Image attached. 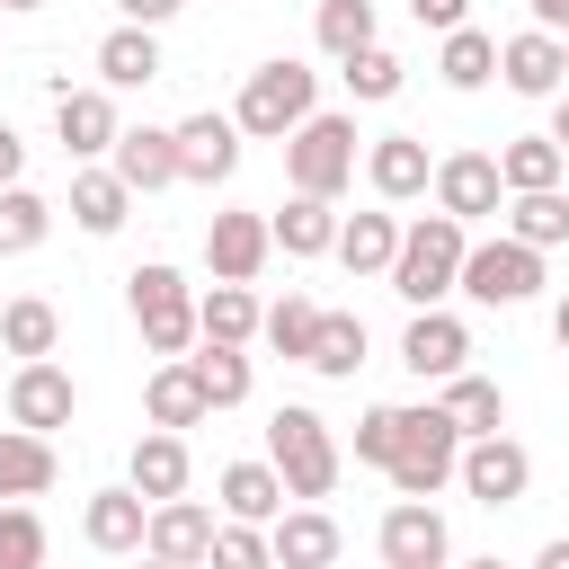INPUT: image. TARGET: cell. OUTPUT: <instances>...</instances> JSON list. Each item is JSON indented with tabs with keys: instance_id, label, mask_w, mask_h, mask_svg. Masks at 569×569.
Wrapping results in <instances>:
<instances>
[{
	"instance_id": "1",
	"label": "cell",
	"mask_w": 569,
	"mask_h": 569,
	"mask_svg": "<svg viewBox=\"0 0 569 569\" xmlns=\"http://www.w3.org/2000/svg\"><path fill=\"white\" fill-rule=\"evenodd\" d=\"M462 249H471V222H453V213H418V222H400V249H391L382 276H391V293H400L409 311H427V302L453 293Z\"/></svg>"
},
{
	"instance_id": "2",
	"label": "cell",
	"mask_w": 569,
	"mask_h": 569,
	"mask_svg": "<svg viewBox=\"0 0 569 569\" xmlns=\"http://www.w3.org/2000/svg\"><path fill=\"white\" fill-rule=\"evenodd\" d=\"M267 462H276V480H284V498H329L338 489V436H329V418L320 409H302V400H284L276 418H267Z\"/></svg>"
},
{
	"instance_id": "3",
	"label": "cell",
	"mask_w": 569,
	"mask_h": 569,
	"mask_svg": "<svg viewBox=\"0 0 569 569\" xmlns=\"http://www.w3.org/2000/svg\"><path fill=\"white\" fill-rule=\"evenodd\" d=\"M356 151H365V133H356V116H302L293 133H284V178H293V196H347L356 187Z\"/></svg>"
},
{
	"instance_id": "4",
	"label": "cell",
	"mask_w": 569,
	"mask_h": 569,
	"mask_svg": "<svg viewBox=\"0 0 569 569\" xmlns=\"http://www.w3.org/2000/svg\"><path fill=\"white\" fill-rule=\"evenodd\" d=\"M311 107H320V71H302V62H258V71L240 80V98H231V124H240L249 142H284Z\"/></svg>"
},
{
	"instance_id": "5",
	"label": "cell",
	"mask_w": 569,
	"mask_h": 569,
	"mask_svg": "<svg viewBox=\"0 0 569 569\" xmlns=\"http://www.w3.org/2000/svg\"><path fill=\"white\" fill-rule=\"evenodd\" d=\"M453 462H462V427L427 400V409H400V436H391V489L400 498H436L445 480H453Z\"/></svg>"
},
{
	"instance_id": "6",
	"label": "cell",
	"mask_w": 569,
	"mask_h": 569,
	"mask_svg": "<svg viewBox=\"0 0 569 569\" xmlns=\"http://www.w3.org/2000/svg\"><path fill=\"white\" fill-rule=\"evenodd\" d=\"M124 302H133V329H142V347L151 356H187L196 347V284L178 276V267H133L124 276Z\"/></svg>"
},
{
	"instance_id": "7",
	"label": "cell",
	"mask_w": 569,
	"mask_h": 569,
	"mask_svg": "<svg viewBox=\"0 0 569 569\" xmlns=\"http://www.w3.org/2000/svg\"><path fill=\"white\" fill-rule=\"evenodd\" d=\"M533 284H542V249H525V240H471L462 249V276H453V293H471V302H489V311H516V302H533Z\"/></svg>"
},
{
	"instance_id": "8",
	"label": "cell",
	"mask_w": 569,
	"mask_h": 569,
	"mask_svg": "<svg viewBox=\"0 0 569 569\" xmlns=\"http://www.w3.org/2000/svg\"><path fill=\"white\" fill-rule=\"evenodd\" d=\"M453 480L480 498V507H516L525 489H533V453L498 427V436H462V462H453Z\"/></svg>"
},
{
	"instance_id": "9",
	"label": "cell",
	"mask_w": 569,
	"mask_h": 569,
	"mask_svg": "<svg viewBox=\"0 0 569 569\" xmlns=\"http://www.w3.org/2000/svg\"><path fill=\"white\" fill-rule=\"evenodd\" d=\"M71 409H80V391H71V373H62L53 356H27V365L9 373V427L53 436V427H71Z\"/></svg>"
},
{
	"instance_id": "10",
	"label": "cell",
	"mask_w": 569,
	"mask_h": 569,
	"mask_svg": "<svg viewBox=\"0 0 569 569\" xmlns=\"http://www.w3.org/2000/svg\"><path fill=\"white\" fill-rule=\"evenodd\" d=\"M427 187H436V213H453V222H480V213H498V196H507L498 151H445Z\"/></svg>"
},
{
	"instance_id": "11",
	"label": "cell",
	"mask_w": 569,
	"mask_h": 569,
	"mask_svg": "<svg viewBox=\"0 0 569 569\" xmlns=\"http://www.w3.org/2000/svg\"><path fill=\"white\" fill-rule=\"evenodd\" d=\"M400 365H409L418 382H453V373L471 365V329L427 302V311H409V329H400Z\"/></svg>"
},
{
	"instance_id": "12",
	"label": "cell",
	"mask_w": 569,
	"mask_h": 569,
	"mask_svg": "<svg viewBox=\"0 0 569 569\" xmlns=\"http://www.w3.org/2000/svg\"><path fill=\"white\" fill-rule=\"evenodd\" d=\"M213 507L204 498H160L151 507V525H142V551L151 560H169V569H204V551H213Z\"/></svg>"
},
{
	"instance_id": "13",
	"label": "cell",
	"mask_w": 569,
	"mask_h": 569,
	"mask_svg": "<svg viewBox=\"0 0 569 569\" xmlns=\"http://www.w3.org/2000/svg\"><path fill=\"white\" fill-rule=\"evenodd\" d=\"M373 542H382V569H445L453 560V533H445V516L427 498H400Z\"/></svg>"
},
{
	"instance_id": "14",
	"label": "cell",
	"mask_w": 569,
	"mask_h": 569,
	"mask_svg": "<svg viewBox=\"0 0 569 569\" xmlns=\"http://www.w3.org/2000/svg\"><path fill=\"white\" fill-rule=\"evenodd\" d=\"M267 258H276L267 213H213V222H204V267H213L222 284H258Z\"/></svg>"
},
{
	"instance_id": "15",
	"label": "cell",
	"mask_w": 569,
	"mask_h": 569,
	"mask_svg": "<svg viewBox=\"0 0 569 569\" xmlns=\"http://www.w3.org/2000/svg\"><path fill=\"white\" fill-rule=\"evenodd\" d=\"M53 133H62L71 160H98V151H116L124 124H116V98H107V89H71V80H62V89H53Z\"/></svg>"
},
{
	"instance_id": "16",
	"label": "cell",
	"mask_w": 569,
	"mask_h": 569,
	"mask_svg": "<svg viewBox=\"0 0 569 569\" xmlns=\"http://www.w3.org/2000/svg\"><path fill=\"white\" fill-rule=\"evenodd\" d=\"M178 133V178H196V187H222L231 169H240V124L231 116H187V124H169Z\"/></svg>"
},
{
	"instance_id": "17",
	"label": "cell",
	"mask_w": 569,
	"mask_h": 569,
	"mask_svg": "<svg viewBox=\"0 0 569 569\" xmlns=\"http://www.w3.org/2000/svg\"><path fill=\"white\" fill-rule=\"evenodd\" d=\"M107 169H116L133 196H160V187H178V133H169V124H124L116 151H107Z\"/></svg>"
},
{
	"instance_id": "18",
	"label": "cell",
	"mask_w": 569,
	"mask_h": 569,
	"mask_svg": "<svg viewBox=\"0 0 569 569\" xmlns=\"http://www.w3.org/2000/svg\"><path fill=\"white\" fill-rule=\"evenodd\" d=\"M427 178H436V160H427V142H418V133H373V142H365V187H373L382 204L427 196Z\"/></svg>"
},
{
	"instance_id": "19",
	"label": "cell",
	"mask_w": 569,
	"mask_h": 569,
	"mask_svg": "<svg viewBox=\"0 0 569 569\" xmlns=\"http://www.w3.org/2000/svg\"><path fill=\"white\" fill-rule=\"evenodd\" d=\"M267 551H276V569H338V516L329 507H284L267 525Z\"/></svg>"
},
{
	"instance_id": "20",
	"label": "cell",
	"mask_w": 569,
	"mask_h": 569,
	"mask_svg": "<svg viewBox=\"0 0 569 569\" xmlns=\"http://www.w3.org/2000/svg\"><path fill=\"white\" fill-rule=\"evenodd\" d=\"M142 525H151V498L124 480V489H98L89 507H80V533H89V551H142Z\"/></svg>"
},
{
	"instance_id": "21",
	"label": "cell",
	"mask_w": 569,
	"mask_h": 569,
	"mask_svg": "<svg viewBox=\"0 0 569 569\" xmlns=\"http://www.w3.org/2000/svg\"><path fill=\"white\" fill-rule=\"evenodd\" d=\"M498 80H507L516 98H551V89H569V80H560V36H542V27L507 36V44H498Z\"/></svg>"
},
{
	"instance_id": "22",
	"label": "cell",
	"mask_w": 569,
	"mask_h": 569,
	"mask_svg": "<svg viewBox=\"0 0 569 569\" xmlns=\"http://www.w3.org/2000/svg\"><path fill=\"white\" fill-rule=\"evenodd\" d=\"M213 498H222L231 525H276V516H284V480H276V462H231V471L213 480Z\"/></svg>"
},
{
	"instance_id": "23",
	"label": "cell",
	"mask_w": 569,
	"mask_h": 569,
	"mask_svg": "<svg viewBox=\"0 0 569 569\" xmlns=\"http://www.w3.org/2000/svg\"><path fill=\"white\" fill-rule=\"evenodd\" d=\"M151 80H160V36L151 27L98 36V89H151Z\"/></svg>"
},
{
	"instance_id": "24",
	"label": "cell",
	"mask_w": 569,
	"mask_h": 569,
	"mask_svg": "<svg viewBox=\"0 0 569 569\" xmlns=\"http://www.w3.org/2000/svg\"><path fill=\"white\" fill-rule=\"evenodd\" d=\"M124 213H133V187H124L116 169H80V178H71V222H80L89 240H116Z\"/></svg>"
},
{
	"instance_id": "25",
	"label": "cell",
	"mask_w": 569,
	"mask_h": 569,
	"mask_svg": "<svg viewBox=\"0 0 569 569\" xmlns=\"http://www.w3.org/2000/svg\"><path fill=\"white\" fill-rule=\"evenodd\" d=\"M267 231H276L284 258H329V249H338V213H329V196H284V213H267Z\"/></svg>"
},
{
	"instance_id": "26",
	"label": "cell",
	"mask_w": 569,
	"mask_h": 569,
	"mask_svg": "<svg viewBox=\"0 0 569 569\" xmlns=\"http://www.w3.org/2000/svg\"><path fill=\"white\" fill-rule=\"evenodd\" d=\"M187 471H196V462H187V436H178V427H151V436L133 445V489H142L151 507H160V498H187Z\"/></svg>"
},
{
	"instance_id": "27",
	"label": "cell",
	"mask_w": 569,
	"mask_h": 569,
	"mask_svg": "<svg viewBox=\"0 0 569 569\" xmlns=\"http://www.w3.org/2000/svg\"><path fill=\"white\" fill-rule=\"evenodd\" d=\"M53 436H27V427H0V498H44L53 489Z\"/></svg>"
},
{
	"instance_id": "28",
	"label": "cell",
	"mask_w": 569,
	"mask_h": 569,
	"mask_svg": "<svg viewBox=\"0 0 569 569\" xmlns=\"http://www.w3.org/2000/svg\"><path fill=\"white\" fill-rule=\"evenodd\" d=\"M196 338H213V347H249V338H258V293L213 276V293H196Z\"/></svg>"
},
{
	"instance_id": "29",
	"label": "cell",
	"mask_w": 569,
	"mask_h": 569,
	"mask_svg": "<svg viewBox=\"0 0 569 569\" xmlns=\"http://www.w3.org/2000/svg\"><path fill=\"white\" fill-rule=\"evenodd\" d=\"M142 409H151V427H204V418H213V409H204V382H196V365H187V356H169V365L151 373Z\"/></svg>"
},
{
	"instance_id": "30",
	"label": "cell",
	"mask_w": 569,
	"mask_h": 569,
	"mask_svg": "<svg viewBox=\"0 0 569 569\" xmlns=\"http://www.w3.org/2000/svg\"><path fill=\"white\" fill-rule=\"evenodd\" d=\"M391 249H400V213H347L338 222V267L347 276H382Z\"/></svg>"
},
{
	"instance_id": "31",
	"label": "cell",
	"mask_w": 569,
	"mask_h": 569,
	"mask_svg": "<svg viewBox=\"0 0 569 569\" xmlns=\"http://www.w3.org/2000/svg\"><path fill=\"white\" fill-rule=\"evenodd\" d=\"M436 409H445L462 436H498V427H507V391H498L489 373H471V365L445 382V400H436Z\"/></svg>"
},
{
	"instance_id": "32",
	"label": "cell",
	"mask_w": 569,
	"mask_h": 569,
	"mask_svg": "<svg viewBox=\"0 0 569 569\" xmlns=\"http://www.w3.org/2000/svg\"><path fill=\"white\" fill-rule=\"evenodd\" d=\"M498 178H507V196H533V187H560V178H569V160H560V142H551V133H516V142L498 151Z\"/></svg>"
},
{
	"instance_id": "33",
	"label": "cell",
	"mask_w": 569,
	"mask_h": 569,
	"mask_svg": "<svg viewBox=\"0 0 569 569\" xmlns=\"http://www.w3.org/2000/svg\"><path fill=\"white\" fill-rule=\"evenodd\" d=\"M507 240H525V249H560V240H569V196H560V187L516 196V204H507Z\"/></svg>"
},
{
	"instance_id": "34",
	"label": "cell",
	"mask_w": 569,
	"mask_h": 569,
	"mask_svg": "<svg viewBox=\"0 0 569 569\" xmlns=\"http://www.w3.org/2000/svg\"><path fill=\"white\" fill-rule=\"evenodd\" d=\"M53 338H62V311L44 302V293H18L9 311H0V347L27 365V356H53Z\"/></svg>"
},
{
	"instance_id": "35",
	"label": "cell",
	"mask_w": 569,
	"mask_h": 569,
	"mask_svg": "<svg viewBox=\"0 0 569 569\" xmlns=\"http://www.w3.org/2000/svg\"><path fill=\"white\" fill-rule=\"evenodd\" d=\"M311 373H329V382H347L356 365H365V320L356 311H320V329H311V356H302Z\"/></svg>"
},
{
	"instance_id": "36",
	"label": "cell",
	"mask_w": 569,
	"mask_h": 569,
	"mask_svg": "<svg viewBox=\"0 0 569 569\" xmlns=\"http://www.w3.org/2000/svg\"><path fill=\"white\" fill-rule=\"evenodd\" d=\"M436 71H445V89H489V80H498V36L453 27V36H445V53H436Z\"/></svg>"
},
{
	"instance_id": "37",
	"label": "cell",
	"mask_w": 569,
	"mask_h": 569,
	"mask_svg": "<svg viewBox=\"0 0 569 569\" xmlns=\"http://www.w3.org/2000/svg\"><path fill=\"white\" fill-rule=\"evenodd\" d=\"M44 231H53V204H44L36 187H0V258L44 249Z\"/></svg>"
},
{
	"instance_id": "38",
	"label": "cell",
	"mask_w": 569,
	"mask_h": 569,
	"mask_svg": "<svg viewBox=\"0 0 569 569\" xmlns=\"http://www.w3.org/2000/svg\"><path fill=\"white\" fill-rule=\"evenodd\" d=\"M187 365H196V382H204V409H240V400H249V356H240V347H213V338H204Z\"/></svg>"
},
{
	"instance_id": "39",
	"label": "cell",
	"mask_w": 569,
	"mask_h": 569,
	"mask_svg": "<svg viewBox=\"0 0 569 569\" xmlns=\"http://www.w3.org/2000/svg\"><path fill=\"white\" fill-rule=\"evenodd\" d=\"M311 36H320V53H365V44H382L373 36V0H320V18H311Z\"/></svg>"
},
{
	"instance_id": "40",
	"label": "cell",
	"mask_w": 569,
	"mask_h": 569,
	"mask_svg": "<svg viewBox=\"0 0 569 569\" xmlns=\"http://www.w3.org/2000/svg\"><path fill=\"white\" fill-rule=\"evenodd\" d=\"M338 80H347V98L382 107V98H400V80H409V71H400V53H391V44H365V53H347V62H338Z\"/></svg>"
},
{
	"instance_id": "41",
	"label": "cell",
	"mask_w": 569,
	"mask_h": 569,
	"mask_svg": "<svg viewBox=\"0 0 569 569\" xmlns=\"http://www.w3.org/2000/svg\"><path fill=\"white\" fill-rule=\"evenodd\" d=\"M311 329H320V302H302V293H284V302L258 311V338H267L276 356H293V365L311 356Z\"/></svg>"
},
{
	"instance_id": "42",
	"label": "cell",
	"mask_w": 569,
	"mask_h": 569,
	"mask_svg": "<svg viewBox=\"0 0 569 569\" xmlns=\"http://www.w3.org/2000/svg\"><path fill=\"white\" fill-rule=\"evenodd\" d=\"M0 569H44V516L27 498L0 507Z\"/></svg>"
},
{
	"instance_id": "43",
	"label": "cell",
	"mask_w": 569,
	"mask_h": 569,
	"mask_svg": "<svg viewBox=\"0 0 569 569\" xmlns=\"http://www.w3.org/2000/svg\"><path fill=\"white\" fill-rule=\"evenodd\" d=\"M204 569H276V551H267V525H213V551H204Z\"/></svg>"
},
{
	"instance_id": "44",
	"label": "cell",
	"mask_w": 569,
	"mask_h": 569,
	"mask_svg": "<svg viewBox=\"0 0 569 569\" xmlns=\"http://www.w3.org/2000/svg\"><path fill=\"white\" fill-rule=\"evenodd\" d=\"M391 436H400V400L365 409V418H356V462H391Z\"/></svg>"
},
{
	"instance_id": "45",
	"label": "cell",
	"mask_w": 569,
	"mask_h": 569,
	"mask_svg": "<svg viewBox=\"0 0 569 569\" xmlns=\"http://www.w3.org/2000/svg\"><path fill=\"white\" fill-rule=\"evenodd\" d=\"M409 18L436 27V36H453V27H471V0H409Z\"/></svg>"
},
{
	"instance_id": "46",
	"label": "cell",
	"mask_w": 569,
	"mask_h": 569,
	"mask_svg": "<svg viewBox=\"0 0 569 569\" xmlns=\"http://www.w3.org/2000/svg\"><path fill=\"white\" fill-rule=\"evenodd\" d=\"M116 9H124V27H160V18H178L187 0H116Z\"/></svg>"
},
{
	"instance_id": "47",
	"label": "cell",
	"mask_w": 569,
	"mask_h": 569,
	"mask_svg": "<svg viewBox=\"0 0 569 569\" xmlns=\"http://www.w3.org/2000/svg\"><path fill=\"white\" fill-rule=\"evenodd\" d=\"M18 169H27V142H18V124H0V187H18Z\"/></svg>"
},
{
	"instance_id": "48",
	"label": "cell",
	"mask_w": 569,
	"mask_h": 569,
	"mask_svg": "<svg viewBox=\"0 0 569 569\" xmlns=\"http://www.w3.org/2000/svg\"><path fill=\"white\" fill-rule=\"evenodd\" d=\"M525 9H533V27H542V36H560V27H569V0H525Z\"/></svg>"
},
{
	"instance_id": "49",
	"label": "cell",
	"mask_w": 569,
	"mask_h": 569,
	"mask_svg": "<svg viewBox=\"0 0 569 569\" xmlns=\"http://www.w3.org/2000/svg\"><path fill=\"white\" fill-rule=\"evenodd\" d=\"M533 569H569V533H560V542H542V551H533Z\"/></svg>"
},
{
	"instance_id": "50",
	"label": "cell",
	"mask_w": 569,
	"mask_h": 569,
	"mask_svg": "<svg viewBox=\"0 0 569 569\" xmlns=\"http://www.w3.org/2000/svg\"><path fill=\"white\" fill-rule=\"evenodd\" d=\"M551 142H560V160H569V98H560V116H551Z\"/></svg>"
},
{
	"instance_id": "51",
	"label": "cell",
	"mask_w": 569,
	"mask_h": 569,
	"mask_svg": "<svg viewBox=\"0 0 569 569\" xmlns=\"http://www.w3.org/2000/svg\"><path fill=\"white\" fill-rule=\"evenodd\" d=\"M551 338H560V347H569V293H560V311H551Z\"/></svg>"
},
{
	"instance_id": "52",
	"label": "cell",
	"mask_w": 569,
	"mask_h": 569,
	"mask_svg": "<svg viewBox=\"0 0 569 569\" xmlns=\"http://www.w3.org/2000/svg\"><path fill=\"white\" fill-rule=\"evenodd\" d=\"M462 569H507V560H462Z\"/></svg>"
},
{
	"instance_id": "53",
	"label": "cell",
	"mask_w": 569,
	"mask_h": 569,
	"mask_svg": "<svg viewBox=\"0 0 569 569\" xmlns=\"http://www.w3.org/2000/svg\"><path fill=\"white\" fill-rule=\"evenodd\" d=\"M0 9H44V0H0Z\"/></svg>"
},
{
	"instance_id": "54",
	"label": "cell",
	"mask_w": 569,
	"mask_h": 569,
	"mask_svg": "<svg viewBox=\"0 0 569 569\" xmlns=\"http://www.w3.org/2000/svg\"><path fill=\"white\" fill-rule=\"evenodd\" d=\"M560 80H569V36H560Z\"/></svg>"
},
{
	"instance_id": "55",
	"label": "cell",
	"mask_w": 569,
	"mask_h": 569,
	"mask_svg": "<svg viewBox=\"0 0 569 569\" xmlns=\"http://www.w3.org/2000/svg\"><path fill=\"white\" fill-rule=\"evenodd\" d=\"M142 569H169V560H151V551H142Z\"/></svg>"
}]
</instances>
